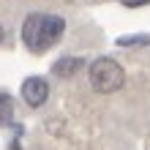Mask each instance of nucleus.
Segmentation results:
<instances>
[{
	"mask_svg": "<svg viewBox=\"0 0 150 150\" xmlns=\"http://www.w3.org/2000/svg\"><path fill=\"white\" fill-rule=\"evenodd\" d=\"M66 22L55 14H30L22 22V41L30 52H47L60 41Z\"/></svg>",
	"mask_w": 150,
	"mask_h": 150,
	"instance_id": "f257e3e1",
	"label": "nucleus"
},
{
	"mask_svg": "<svg viewBox=\"0 0 150 150\" xmlns=\"http://www.w3.org/2000/svg\"><path fill=\"white\" fill-rule=\"evenodd\" d=\"M123 82H126V71H123V66L117 63V60H112V57L93 60V66H90V85L98 93H115V90L123 87Z\"/></svg>",
	"mask_w": 150,
	"mask_h": 150,
	"instance_id": "f03ea898",
	"label": "nucleus"
},
{
	"mask_svg": "<svg viewBox=\"0 0 150 150\" xmlns=\"http://www.w3.org/2000/svg\"><path fill=\"white\" fill-rule=\"evenodd\" d=\"M22 98L28 101V107H41L49 98V85L41 76H28L22 82Z\"/></svg>",
	"mask_w": 150,
	"mask_h": 150,
	"instance_id": "7ed1b4c3",
	"label": "nucleus"
},
{
	"mask_svg": "<svg viewBox=\"0 0 150 150\" xmlns=\"http://www.w3.org/2000/svg\"><path fill=\"white\" fill-rule=\"evenodd\" d=\"M79 68H82V60L79 57H60L55 66H52V71H55V76L60 79H71Z\"/></svg>",
	"mask_w": 150,
	"mask_h": 150,
	"instance_id": "20e7f679",
	"label": "nucleus"
},
{
	"mask_svg": "<svg viewBox=\"0 0 150 150\" xmlns=\"http://www.w3.org/2000/svg\"><path fill=\"white\" fill-rule=\"evenodd\" d=\"M11 117H14V98L0 93V123H11Z\"/></svg>",
	"mask_w": 150,
	"mask_h": 150,
	"instance_id": "39448f33",
	"label": "nucleus"
},
{
	"mask_svg": "<svg viewBox=\"0 0 150 150\" xmlns=\"http://www.w3.org/2000/svg\"><path fill=\"white\" fill-rule=\"evenodd\" d=\"M117 44L120 47H139V44H150V36H123Z\"/></svg>",
	"mask_w": 150,
	"mask_h": 150,
	"instance_id": "423d86ee",
	"label": "nucleus"
},
{
	"mask_svg": "<svg viewBox=\"0 0 150 150\" xmlns=\"http://www.w3.org/2000/svg\"><path fill=\"white\" fill-rule=\"evenodd\" d=\"M0 41H3V28H0Z\"/></svg>",
	"mask_w": 150,
	"mask_h": 150,
	"instance_id": "0eeeda50",
	"label": "nucleus"
}]
</instances>
